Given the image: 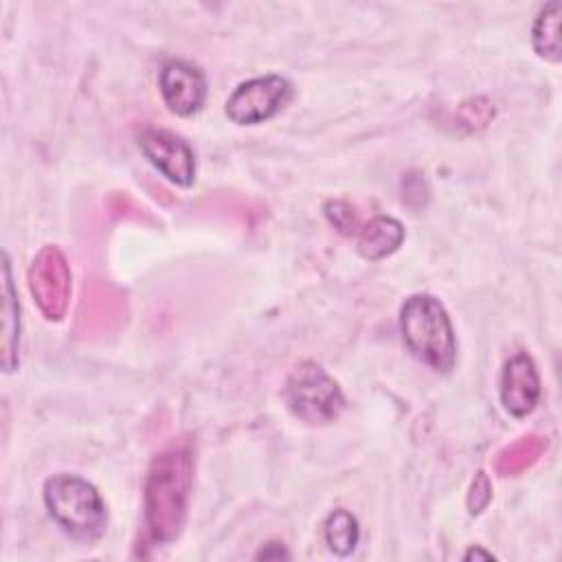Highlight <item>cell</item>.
<instances>
[{"label":"cell","mask_w":562,"mask_h":562,"mask_svg":"<svg viewBox=\"0 0 562 562\" xmlns=\"http://www.w3.org/2000/svg\"><path fill=\"white\" fill-rule=\"evenodd\" d=\"M193 483V459L187 448L160 452L145 483V522L154 542H171L187 516Z\"/></svg>","instance_id":"6da1fadb"},{"label":"cell","mask_w":562,"mask_h":562,"mask_svg":"<svg viewBox=\"0 0 562 562\" xmlns=\"http://www.w3.org/2000/svg\"><path fill=\"white\" fill-rule=\"evenodd\" d=\"M400 331L408 351L435 371L448 373L457 360V338L443 305L430 294H413L400 310Z\"/></svg>","instance_id":"7a4b0ae2"},{"label":"cell","mask_w":562,"mask_h":562,"mask_svg":"<svg viewBox=\"0 0 562 562\" xmlns=\"http://www.w3.org/2000/svg\"><path fill=\"white\" fill-rule=\"evenodd\" d=\"M44 503L53 520L77 540L92 542L105 531V503L97 487L77 474L50 476L44 485Z\"/></svg>","instance_id":"3957f363"},{"label":"cell","mask_w":562,"mask_h":562,"mask_svg":"<svg viewBox=\"0 0 562 562\" xmlns=\"http://www.w3.org/2000/svg\"><path fill=\"white\" fill-rule=\"evenodd\" d=\"M285 402L305 424L334 422L345 406L338 382L316 362H301L292 369L285 382Z\"/></svg>","instance_id":"277c9868"},{"label":"cell","mask_w":562,"mask_h":562,"mask_svg":"<svg viewBox=\"0 0 562 562\" xmlns=\"http://www.w3.org/2000/svg\"><path fill=\"white\" fill-rule=\"evenodd\" d=\"M292 99V83L279 75L239 83L226 101V116L237 125H257L277 116Z\"/></svg>","instance_id":"5b68a950"},{"label":"cell","mask_w":562,"mask_h":562,"mask_svg":"<svg viewBox=\"0 0 562 562\" xmlns=\"http://www.w3.org/2000/svg\"><path fill=\"white\" fill-rule=\"evenodd\" d=\"M31 294L48 321H59L68 305L70 270L59 248L46 246L37 252L29 270Z\"/></svg>","instance_id":"8992f818"},{"label":"cell","mask_w":562,"mask_h":562,"mask_svg":"<svg viewBox=\"0 0 562 562\" xmlns=\"http://www.w3.org/2000/svg\"><path fill=\"white\" fill-rule=\"evenodd\" d=\"M138 147L145 158L173 184L191 187L195 180V156L184 138L167 130H143Z\"/></svg>","instance_id":"52a82bcc"},{"label":"cell","mask_w":562,"mask_h":562,"mask_svg":"<svg viewBox=\"0 0 562 562\" xmlns=\"http://www.w3.org/2000/svg\"><path fill=\"white\" fill-rule=\"evenodd\" d=\"M158 88L167 108L178 116L195 114L206 99L204 75L180 59L167 61L158 75Z\"/></svg>","instance_id":"ba28073f"},{"label":"cell","mask_w":562,"mask_h":562,"mask_svg":"<svg viewBox=\"0 0 562 562\" xmlns=\"http://www.w3.org/2000/svg\"><path fill=\"white\" fill-rule=\"evenodd\" d=\"M540 397V378L527 353L512 356L501 375V402L514 417L529 415Z\"/></svg>","instance_id":"9c48e42d"},{"label":"cell","mask_w":562,"mask_h":562,"mask_svg":"<svg viewBox=\"0 0 562 562\" xmlns=\"http://www.w3.org/2000/svg\"><path fill=\"white\" fill-rule=\"evenodd\" d=\"M402 241H404V226L393 217L378 215L360 228L358 252L364 259L378 261V259H384L386 255L395 252Z\"/></svg>","instance_id":"30bf717a"},{"label":"cell","mask_w":562,"mask_h":562,"mask_svg":"<svg viewBox=\"0 0 562 562\" xmlns=\"http://www.w3.org/2000/svg\"><path fill=\"white\" fill-rule=\"evenodd\" d=\"M2 367L4 371H13L18 367V342H20V307L15 299V290L11 283V266L9 257L2 259Z\"/></svg>","instance_id":"8fae6325"},{"label":"cell","mask_w":562,"mask_h":562,"mask_svg":"<svg viewBox=\"0 0 562 562\" xmlns=\"http://www.w3.org/2000/svg\"><path fill=\"white\" fill-rule=\"evenodd\" d=\"M560 15L562 4L553 0L540 9L531 29V42L536 53L551 61L560 59Z\"/></svg>","instance_id":"7c38bea8"},{"label":"cell","mask_w":562,"mask_h":562,"mask_svg":"<svg viewBox=\"0 0 562 562\" xmlns=\"http://www.w3.org/2000/svg\"><path fill=\"white\" fill-rule=\"evenodd\" d=\"M360 538L358 520L347 509H334L325 520V542L336 555H349Z\"/></svg>","instance_id":"4fadbf2b"},{"label":"cell","mask_w":562,"mask_h":562,"mask_svg":"<svg viewBox=\"0 0 562 562\" xmlns=\"http://www.w3.org/2000/svg\"><path fill=\"white\" fill-rule=\"evenodd\" d=\"M544 441L540 437H522L520 441L512 443L509 448H505L498 459H496V470L501 474H516L520 470H525L527 465H531L538 454L542 452Z\"/></svg>","instance_id":"5bb4252c"},{"label":"cell","mask_w":562,"mask_h":562,"mask_svg":"<svg viewBox=\"0 0 562 562\" xmlns=\"http://www.w3.org/2000/svg\"><path fill=\"white\" fill-rule=\"evenodd\" d=\"M325 215L342 235H351L358 228V220L353 215V209L347 202H342V200L327 202L325 204Z\"/></svg>","instance_id":"9a60e30c"},{"label":"cell","mask_w":562,"mask_h":562,"mask_svg":"<svg viewBox=\"0 0 562 562\" xmlns=\"http://www.w3.org/2000/svg\"><path fill=\"white\" fill-rule=\"evenodd\" d=\"M492 492H490V483H487V476L483 472H479V476L474 479L472 483V490H470V498H468V505H470V512L472 514H479L487 501H490Z\"/></svg>","instance_id":"2e32d148"},{"label":"cell","mask_w":562,"mask_h":562,"mask_svg":"<svg viewBox=\"0 0 562 562\" xmlns=\"http://www.w3.org/2000/svg\"><path fill=\"white\" fill-rule=\"evenodd\" d=\"M288 555H290V553H288L285 547L279 544V542H268V544L257 553L259 560H279V558H288Z\"/></svg>","instance_id":"e0dca14e"},{"label":"cell","mask_w":562,"mask_h":562,"mask_svg":"<svg viewBox=\"0 0 562 562\" xmlns=\"http://www.w3.org/2000/svg\"><path fill=\"white\" fill-rule=\"evenodd\" d=\"M465 560H472V558H483V560H492L494 555L490 553V551H483V549H479V547H474V549H470L465 555H463Z\"/></svg>","instance_id":"ac0fdd59"}]
</instances>
